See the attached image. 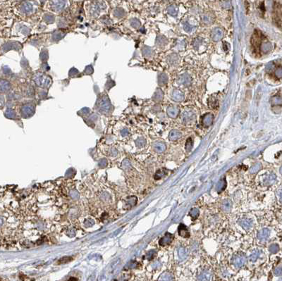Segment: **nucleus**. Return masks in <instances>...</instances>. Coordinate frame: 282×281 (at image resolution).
Listing matches in <instances>:
<instances>
[{
	"label": "nucleus",
	"mask_w": 282,
	"mask_h": 281,
	"mask_svg": "<svg viewBox=\"0 0 282 281\" xmlns=\"http://www.w3.org/2000/svg\"><path fill=\"white\" fill-rule=\"evenodd\" d=\"M178 232L181 237H183L184 238H188L189 237V236H190L188 228H187V227L183 223H181L179 225V226H178Z\"/></svg>",
	"instance_id": "423d86ee"
},
{
	"label": "nucleus",
	"mask_w": 282,
	"mask_h": 281,
	"mask_svg": "<svg viewBox=\"0 0 282 281\" xmlns=\"http://www.w3.org/2000/svg\"><path fill=\"white\" fill-rule=\"evenodd\" d=\"M160 280H174V277H173L172 274H171L170 273H168V272H166V273H164L161 276H160Z\"/></svg>",
	"instance_id": "aec40b11"
},
{
	"label": "nucleus",
	"mask_w": 282,
	"mask_h": 281,
	"mask_svg": "<svg viewBox=\"0 0 282 281\" xmlns=\"http://www.w3.org/2000/svg\"><path fill=\"white\" fill-rule=\"evenodd\" d=\"M261 251H260V250H257V251H255V252H253V253H252L251 254V256H250L249 257V259H250V261H255L257 260V259H258L259 257H260V254H261Z\"/></svg>",
	"instance_id": "6ab92c4d"
},
{
	"label": "nucleus",
	"mask_w": 282,
	"mask_h": 281,
	"mask_svg": "<svg viewBox=\"0 0 282 281\" xmlns=\"http://www.w3.org/2000/svg\"><path fill=\"white\" fill-rule=\"evenodd\" d=\"M50 5L53 10L55 11H59L65 6V1L64 0H51Z\"/></svg>",
	"instance_id": "39448f33"
},
{
	"label": "nucleus",
	"mask_w": 282,
	"mask_h": 281,
	"mask_svg": "<svg viewBox=\"0 0 282 281\" xmlns=\"http://www.w3.org/2000/svg\"><path fill=\"white\" fill-rule=\"evenodd\" d=\"M269 251H270L271 253L276 254V253H277L278 251L279 250V247L277 244H272V245H271L270 246H269Z\"/></svg>",
	"instance_id": "5701e85b"
},
{
	"label": "nucleus",
	"mask_w": 282,
	"mask_h": 281,
	"mask_svg": "<svg viewBox=\"0 0 282 281\" xmlns=\"http://www.w3.org/2000/svg\"><path fill=\"white\" fill-rule=\"evenodd\" d=\"M45 56H46V57L48 58V54H47V51H42V52H41V54H40V58L42 60V61H44V60H46V58H44Z\"/></svg>",
	"instance_id": "2f4dec72"
},
{
	"label": "nucleus",
	"mask_w": 282,
	"mask_h": 281,
	"mask_svg": "<svg viewBox=\"0 0 282 281\" xmlns=\"http://www.w3.org/2000/svg\"><path fill=\"white\" fill-rule=\"evenodd\" d=\"M275 179H276L275 174L271 173V174H269V175H265L263 181L264 183H265V185H270L272 184V183H274V181L275 180Z\"/></svg>",
	"instance_id": "4468645a"
},
{
	"label": "nucleus",
	"mask_w": 282,
	"mask_h": 281,
	"mask_svg": "<svg viewBox=\"0 0 282 281\" xmlns=\"http://www.w3.org/2000/svg\"><path fill=\"white\" fill-rule=\"evenodd\" d=\"M131 25L133 28H138L140 26V22L136 19H132L131 21Z\"/></svg>",
	"instance_id": "cd10ccee"
},
{
	"label": "nucleus",
	"mask_w": 282,
	"mask_h": 281,
	"mask_svg": "<svg viewBox=\"0 0 282 281\" xmlns=\"http://www.w3.org/2000/svg\"><path fill=\"white\" fill-rule=\"evenodd\" d=\"M21 10L24 14H29L33 11V5L30 2H24L22 4Z\"/></svg>",
	"instance_id": "f8f14e48"
},
{
	"label": "nucleus",
	"mask_w": 282,
	"mask_h": 281,
	"mask_svg": "<svg viewBox=\"0 0 282 281\" xmlns=\"http://www.w3.org/2000/svg\"><path fill=\"white\" fill-rule=\"evenodd\" d=\"M181 133L176 131H171L170 134H169V139L174 141V140H178V138H181Z\"/></svg>",
	"instance_id": "f3484780"
},
{
	"label": "nucleus",
	"mask_w": 282,
	"mask_h": 281,
	"mask_svg": "<svg viewBox=\"0 0 282 281\" xmlns=\"http://www.w3.org/2000/svg\"><path fill=\"white\" fill-rule=\"evenodd\" d=\"M231 207H232V203L230 200H224V202H222V209H223V211H226V212H228V211H231Z\"/></svg>",
	"instance_id": "2eb2a0df"
},
{
	"label": "nucleus",
	"mask_w": 282,
	"mask_h": 281,
	"mask_svg": "<svg viewBox=\"0 0 282 281\" xmlns=\"http://www.w3.org/2000/svg\"><path fill=\"white\" fill-rule=\"evenodd\" d=\"M114 16L117 18H121L124 16L125 12L124 9H117L115 11H114Z\"/></svg>",
	"instance_id": "b1692460"
},
{
	"label": "nucleus",
	"mask_w": 282,
	"mask_h": 281,
	"mask_svg": "<svg viewBox=\"0 0 282 281\" xmlns=\"http://www.w3.org/2000/svg\"><path fill=\"white\" fill-rule=\"evenodd\" d=\"M54 18L52 15H49V14H47L44 16V20L46 21V22L47 23H52L54 21Z\"/></svg>",
	"instance_id": "bb28decb"
},
{
	"label": "nucleus",
	"mask_w": 282,
	"mask_h": 281,
	"mask_svg": "<svg viewBox=\"0 0 282 281\" xmlns=\"http://www.w3.org/2000/svg\"><path fill=\"white\" fill-rule=\"evenodd\" d=\"M10 83L5 80H1V92H6L9 90Z\"/></svg>",
	"instance_id": "dca6fc26"
},
{
	"label": "nucleus",
	"mask_w": 282,
	"mask_h": 281,
	"mask_svg": "<svg viewBox=\"0 0 282 281\" xmlns=\"http://www.w3.org/2000/svg\"><path fill=\"white\" fill-rule=\"evenodd\" d=\"M199 210H198V209H196V208H193V209H192L190 211V216H191L193 220H195L198 217V216H199Z\"/></svg>",
	"instance_id": "412c9836"
},
{
	"label": "nucleus",
	"mask_w": 282,
	"mask_h": 281,
	"mask_svg": "<svg viewBox=\"0 0 282 281\" xmlns=\"http://www.w3.org/2000/svg\"><path fill=\"white\" fill-rule=\"evenodd\" d=\"M154 149L157 152L162 153L165 151L166 145L163 143V142H156V143L154 145Z\"/></svg>",
	"instance_id": "ddd939ff"
},
{
	"label": "nucleus",
	"mask_w": 282,
	"mask_h": 281,
	"mask_svg": "<svg viewBox=\"0 0 282 281\" xmlns=\"http://www.w3.org/2000/svg\"><path fill=\"white\" fill-rule=\"evenodd\" d=\"M173 240V235L169 233H167L165 234V235L163 237H162V239L160 240L159 243H160V245L162 246H165V245H167L169 244V243L171 242Z\"/></svg>",
	"instance_id": "0eeeda50"
},
{
	"label": "nucleus",
	"mask_w": 282,
	"mask_h": 281,
	"mask_svg": "<svg viewBox=\"0 0 282 281\" xmlns=\"http://www.w3.org/2000/svg\"><path fill=\"white\" fill-rule=\"evenodd\" d=\"M35 81L37 85L42 88H47L51 84L50 78L43 74L37 75L35 78Z\"/></svg>",
	"instance_id": "f257e3e1"
},
{
	"label": "nucleus",
	"mask_w": 282,
	"mask_h": 281,
	"mask_svg": "<svg viewBox=\"0 0 282 281\" xmlns=\"http://www.w3.org/2000/svg\"><path fill=\"white\" fill-rule=\"evenodd\" d=\"M239 224H240V225L243 228L248 230V229L251 228L253 226V221L251 219L244 218V219L240 220V221H239Z\"/></svg>",
	"instance_id": "9d476101"
},
{
	"label": "nucleus",
	"mask_w": 282,
	"mask_h": 281,
	"mask_svg": "<svg viewBox=\"0 0 282 281\" xmlns=\"http://www.w3.org/2000/svg\"><path fill=\"white\" fill-rule=\"evenodd\" d=\"M270 235V231L268 228H263L260 230L258 233V238L260 240H267Z\"/></svg>",
	"instance_id": "6e6552de"
},
{
	"label": "nucleus",
	"mask_w": 282,
	"mask_h": 281,
	"mask_svg": "<svg viewBox=\"0 0 282 281\" xmlns=\"http://www.w3.org/2000/svg\"><path fill=\"white\" fill-rule=\"evenodd\" d=\"M276 194H277V197L278 198H279V202H281V203H282V188L278 190Z\"/></svg>",
	"instance_id": "72a5a7b5"
},
{
	"label": "nucleus",
	"mask_w": 282,
	"mask_h": 281,
	"mask_svg": "<svg viewBox=\"0 0 282 281\" xmlns=\"http://www.w3.org/2000/svg\"><path fill=\"white\" fill-rule=\"evenodd\" d=\"M261 167L262 166L260 163H256V164H255L254 166H252V168H251V170H250V173H258L259 170L261 169Z\"/></svg>",
	"instance_id": "4be33fe9"
},
{
	"label": "nucleus",
	"mask_w": 282,
	"mask_h": 281,
	"mask_svg": "<svg viewBox=\"0 0 282 281\" xmlns=\"http://www.w3.org/2000/svg\"><path fill=\"white\" fill-rule=\"evenodd\" d=\"M246 259L245 256L242 255V254H236L233 257L232 259V262L233 264L234 265L236 268H240L245 263Z\"/></svg>",
	"instance_id": "7ed1b4c3"
},
{
	"label": "nucleus",
	"mask_w": 282,
	"mask_h": 281,
	"mask_svg": "<svg viewBox=\"0 0 282 281\" xmlns=\"http://www.w3.org/2000/svg\"><path fill=\"white\" fill-rule=\"evenodd\" d=\"M155 251H150V252H148V254H147V259H152V258L155 257Z\"/></svg>",
	"instance_id": "f704fd0d"
},
{
	"label": "nucleus",
	"mask_w": 282,
	"mask_h": 281,
	"mask_svg": "<svg viewBox=\"0 0 282 281\" xmlns=\"http://www.w3.org/2000/svg\"><path fill=\"white\" fill-rule=\"evenodd\" d=\"M85 72L87 74H90V73H92L93 72V69H92V66H87V68H85Z\"/></svg>",
	"instance_id": "473e14b6"
},
{
	"label": "nucleus",
	"mask_w": 282,
	"mask_h": 281,
	"mask_svg": "<svg viewBox=\"0 0 282 281\" xmlns=\"http://www.w3.org/2000/svg\"><path fill=\"white\" fill-rule=\"evenodd\" d=\"M212 274L210 271L205 270L203 271L200 274L198 275V280H210L212 279Z\"/></svg>",
	"instance_id": "1a4fd4ad"
},
{
	"label": "nucleus",
	"mask_w": 282,
	"mask_h": 281,
	"mask_svg": "<svg viewBox=\"0 0 282 281\" xmlns=\"http://www.w3.org/2000/svg\"><path fill=\"white\" fill-rule=\"evenodd\" d=\"M226 181L225 178H223L222 180L219 181V183H217V188H216V190H217V193H221L222 192L224 191V190L226 189Z\"/></svg>",
	"instance_id": "9b49d317"
},
{
	"label": "nucleus",
	"mask_w": 282,
	"mask_h": 281,
	"mask_svg": "<svg viewBox=\"0 0 282 281\" xmlns=\"http://www.w3.org/2000/svg\"><path fill=\"white\" fill-rule=\"evenodd\" d=\"M192 147H193V142L191 139L189 138V139L187 140L186 144H185V149H186L187 152H190V151L192 149Z\"/></svg>",
	"instance_id": "a878e982"
},
{
	"label": "nucleus",
	"mask_w": 282,
	"mask_h": 281,
	"mask_svg": "<svg viewBox=\"0 0 282 281\" xmlns=\"http://www.w3.org/2000/svg\"><path fill=\"white\" fill-rule=\"evenodd\" d=\"M281 272H282V266H277V267L274 269V273L276 275H279L281 273Z\"/></svg>",
	"instance_id": "7c9ffc66"
},
{
	"label": "nucleus",
	"mask_w": 282,
	"mask_h": 281,
	"mask_svg": "<svg viewBox=\"0 0 282 281\" xmlns=\"http://www.w3.org/2000/svg\"><path fill=\"white\" fill-rule=\"evenodd\" d=\"M5 116H6L8 118H14V117L16 116V113L13 110H11V108H8V109L6 111V112H5Z\"/></svg>",
	"instance_id": "393cba45"
},
{
	"label": "nucleus",
	"mask_w": 282,
	"mask_h": 281,
	"mask_svg": "<svg viewBox=\"0 0 282 281\" xmlns=\"http://www.w3.org/2000/svg\"><path fill=\"white\" fill-rule=\"evenodd\" d=\"M99 111L102 112V113H107V112L110 111L112 108V104L110 100L106 97H103L101 99L99 104Z\"/></svg>",
	"instance_id": "f03ea898"
},
{
	"label": "nucleus",
	"mask_w": 282,
	"mask_h": 281,
	"mask_svg": "<svg viewBox=\"0 0 282 281\" xmlns=\"http://www.w3.org/2000/svg\"><path fill=\"white\" fill-rule=\"evenodd\" d=\"M178 257L181 259H185V258L187 257V256H188V252H187V250H185V248H183V247H180V248L178 249Z\"/></svg>",
	"instance_id": "a211bd4d"
},
{
	"label": "nucleus",
	"mask_w": 282,
	"mask_h": 281,
	"mask_svg": "<svg viewBox=\"0 0 282 281\" xmlns=\"http://www.w3.org/2000/svg\"><path fill=\"white\" fill-rule=\"evenodd\" d=\"M136 144L138 147H143V146L145 145V140L142 139V138H139L136 141Z\"/></svg>",
	"instance_id": "c756f323"
},
{
	"label": "nucleus",
	"mask_w": 282,
	"mask_h": 281,
	"mask_svg": "<svg viewBox=\"0 0 282 281\" xmlns=\"http://www.w3.org/2000/svg\"><path fill=\"white\" fill-rule=\"evenodd\" d=\"M71 260H72V259H71V257H63L62 259H60L59 264H65V263L69 262V261H71Z\"/></svg>",
	"instance_id": "c85d7f7f"
},
{
	"label": "nucleus",
	"mask_w": 282,
	"mask_h": 281,
	"mask_svg": "<svg viewBox=\"0 0 282 281\" xmlns=\"http://www.w3.org/2000/svg\"><path fill=\"white\" fill-rule=\"evenodd\" d=\"M280 173L282 175V166H281V168H280Z\"/></svg>",
	"instance_id": "c9c22d12"
},
{
	"label": "nucleus",
	"mask_w": 282,
	"mask_h": 281,
	"mask_svg": "<svg viewBox=\"0 0 282 281\" xmlns=\"http://www.w3.org/2000/svg\"><path fill=\"white\" fill-rule=\"evenodd\" d=\"M35 112V108L32 104H26L21 108V113L24 117H30Z\"/></svg>",
	"instance_id": "20e7f679"
}]
</instances>
